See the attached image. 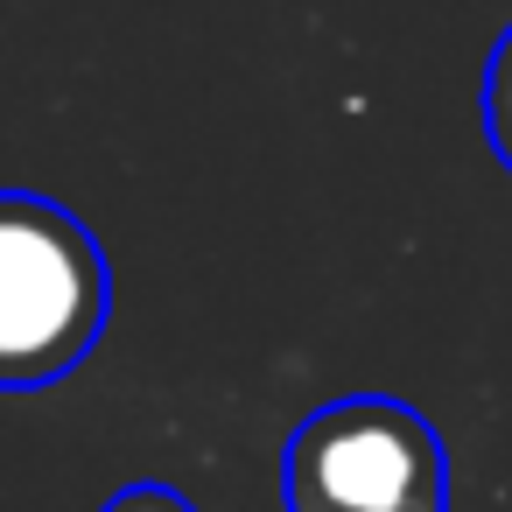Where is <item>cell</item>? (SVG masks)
Returning <instances> with one entry per match:
<instances>
[{
  "label": "cell",
  "mask_w": 512,
  "mask_h": 512,
  "mask_svg": "<svg viewBox=\"0 0 512 512\" xmlns=\"http://www.w3.org/2000/svg\"><path fill=\"white\" fill-rule=\"evenodd\" d=\"M106 309L113 274L92 225L36 190H0V393L78 372Z\"/></svg>",
  "instance_id": "6da1fadb"
},
{
  "label": "cell",
  "mask_w": 512,
  "mask_h": 512,
  "mask_svg": "<svg viewBox=\"0 0 512 512\" xmlns=\"http://www.w3.org/2000/svg\"><path fill=\"white\" fill-rule=\"evenodd\" d=\"M288 512H449V463L428 414L358 393L316 407L281 449Z\"/></svg>",
  "instance_id": "7a4b0ae2"
},
{
  "label": "cell",
  "mask_w": 512,
  "mask_h": 512,
  "mask_svg": "<svg viewBox=\"0 0 512 512\" xmlns=\"http://www.w3.org/2000/svg\"><path fill=\"white\" fill-rule=\"evenodd\" d=\"M484 134H491V155L512 176V29L498 36V50L484 64Z\"/></svg>",
  "instance_id": "3957f363"
},
{
  "label": "cell",
  "mask_w": 512,
  "mask_h": 512,
  "mask_svg": "<svg viewBox=\"0 0 512 512\" xmlns=\"http://www.w3.org/2000/svg\"><path fill=\"white\" fill-rule=\"evenodd\" d=\"M106 512H197V505L183 491H169V484H127V491L106 498Z\"/></svg>",
  "instance_id": "277c9868"
}]
</instances>
